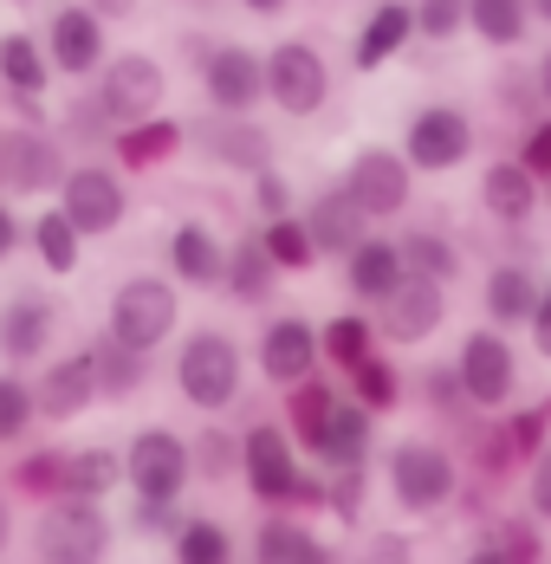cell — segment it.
Masks as SVG:
<instances>
[{
	"label": "cell",
	"mask_w": 551,
	"mask_h": 564,
	"mask_svg": "<svg viewBox=\"0 0 551 564\" xmlns=\"http://www.w3.org/2000/svg\"><path fill=\"white\" fill-rule=\"evenodd\" d=\"M383 480L402 519H435L461 500V467L441 442H396L383 454Z\"/></svg>",
	"instance_id": "6da1fadb"
},
{
	"label": "cell",
	"mask_w": 551,
	"mask_h": 564,
	"mask_svg": "<svg viewBox=\"0 0 551 564\" xmlns=\"http://www.w3.org/2000/svg\"><path fill=\"white\" fill-rule=\"evenodd\" d=\"M240 383H247V357H240V344L227 338V332H195V338H182L175 350V390L188 409H202V415H227L234 402H240Z\"/></svg>",
	"instance_id": "7a4b0ae2"
},
{
	"label": "cell",
	"mask_w": 551,
	"mask_h": 564,
	"mask_svg": "<svg viewBox=\"0 0 551 564\" xmlns=\"http://www.w3.org/2000/svg\"><path fill=\"white\" fill-rule=\"evenodd\" d=\"M117 545V525L98 500H46L33 525V558L40 564H105Z\"/></svg>",
	"instance_id": "3957f363"
},
{
	"label": "cell",
	"mask_w": 551,
	"mask_h": 564,
	"mask_svg": "<svg viewBox=\"0 0 551 564\" xmlns=\"http://www.w3.org/2000/svg\"><path fill=\"white\" fill-rule=\"evenodd\" d=\"M175 325H182V292L163 273H130L110 292V338L117 344L150 357V350H163L175 338Z\"/></svg>",
	"instance_id": "277c9868"
},
{
	"label": "cell",
	"mask_w": 551,
	"mask_h": 564,
	"mask_svg": "<svg viewBox=\"0 0 551 564\" xmlns=\"http://www.w3.org/2000/svg\"><path fill=\"white\" fill-rule=\"evenodd\" d=\"M91 78H98L91 98L105 105V117L117 130L150 123V117H163V105H169V72H163L156 53H110Z\"/></svg>",
	"instance_id": "5b68a950"
},
{
	"label": "cell",
	"mask_w": 551,
	"mask_h": 564,
	"mask_svg": "<svg viewBox=\"0 0 551 564\" xmlns=\"http://www.w3.org/2000/svg\"><path fill=\"white\" fill-rule=\"evenodd\" d=\"M454 383L467 395V409L506 415L512 395H519V350H512V338H499V332H467L461 350H454Z\"/></svg>",
	"instance_id": "8992f818"
},
{
	"label": "cell",
	"mask_w": 551,
	"mask_h": 564,
	"mask_svg": "<svg viewBox=\"0 0 551 564\" xmlns=\"http://www.w3.org/2000/svg\"><path fill=\"white\" fill-rule=\"evenodd\" d=\"M117 460H123V487L137 494V500H182L188 494V442L175 435V429H163V422H150V429H137L123 448H117Z\"/></svg>",
	"instance_id": "52a82bcc"
},
{
	"label": "cell",
	"mask_w": 551,
	"mask_h": 564,
	"mask_svg": "<svg viewBox=\"0 0 551 564\" xmlns=\"http://www.w3.org/2000/svg\"><path fill=\"white\" fill-rule=\"evenodd\" d=\"M260 78H267V105L285 117H318L331 105V65L312 40H279L273 53H260Z\"/></svg>",
	"instance_id": "ba28073f"
},
{
	"label": "cell",
	"mask_w": 551,
	"mask_h": 564,
	"mask_svg": "<svg viewBox=\"0 0 551 564\" xmlns=\"http://www.w3.org/2000/svg\"><path fill=\"white\" fill-rule=\"evenodd\" d=\"M474 117L461 111V105H422V111L409 117V130H402V163L409 175H447L461 170L467 156H474Z\"/></svg>",
	"instance_id": "9c48e42d"
},
{
	"label": "cell",
	"mask_w": 551,
	"mask_h": 564,
	"mask_svg": "<svg viewBox=\"0 0 551 564\" xmlns=\"http://www.w3.org/2000/svg\"><path fill=\"white\" fill-rule=\"evenodd\" d=\"M58 215L72 221L78 240H105V234H117L123 215H130L123 175L105 170V163H78V170H65V182H58Z\"/></svg>",
	"instance_id": "30bf717a"
},
{
	"label": "cell",
	"mask_w": 551,
	"mask_h": 564,
	"mask_svg": "<svg viewBox=\"0 0 551 564\" xmlns=\"http://www.w3.org/2000/svg\"><path fill=\"white\" fill-rule=\"evenodd\" d=\"M337 188L350 195V208H357L364 221H396V215L415 202V175H409V163H402L396 150H383V143H364V150L350 156V170H344Z\"/></svg>",
	"instance_id": "8fae6325"
},
{
	"label": "cell",
	"mask_w": 551,
	"mask_h": 564,
	"mask_svg": "<svg viewBox=\"0 0 551 564\" xmlns=\"http://www.w3.org/2000/svg\"><path fill=\"white\" fill-rule=\"evenodd\" d=\"M377 338L396 344V350H415V344H429L447 325V285L435 280H415V273H402V280L389 285L383 299H377Z\"/></svg>",
	"instance_id": "7c38bea8"
},
{
	"label": "cell",
	"mask_w": 551,
	"mask_h": 564,
	"mask_svg": "<svg viewBox=\"0 0 551 564\" xmlns=\"http://www.w3.org/2000/svg\"><path fill=\"white\" fill-rule=\"evenodd\" d=\"M58 182H65V143L46 123L0 130V188H13V195H58Z\"/></svg>",
	"instance_id": "4fadbf2b"
},
{
	"label": "cell",
	"mask_w": 551,
	"mask_h": 564,
	"mask_svg": "<svg viewBox=\"0 0 551 564\" xmlns=\"http://www.w3.org/2000/svg\"><path fill=\"white\" fill-rule=\"evenodd\" d=\"M195 78H202V98H208L215 117H253L267 105V78H260V53L253 46H227L220 40Z\"/></svg>",
	"instance_id": "5bb4252c"
},
{
	"label": "cell",
	"mask_w": 551,
	"mask_h": 564,
	"mask_svg": "<svg viewBox=\"0 0 551 564\" xmlns=\"http://www.w3.org/2000/svg\"><path fill=\"white\" fill-rule=\"evenodd\" d=\"M182 143H195L220 170H240V175L273 170V137L253 117H202V123H182Z\"/></svg>",
	"instance_id": "9a60e30c"
},
{
	"label": "cell",
	"mask_w": 551,
	"mask_h": 564,
	"mask_svg": "<svg viewBox=\"0 0 551 564\" xmlns=\"http://www.w3.org/2000/svg\"><path fill=\"white\" fill-rule=\"evenodd\" d=\"M240 474H247V494H253L260 507H279V500H285V487H292V474H299V448L285 442L279 422H253V429L240 435Z\"/></svg>",
	"instance_id": "2e32d148"
},
{
	"label": "cell",
	"mask_w": 551,
	"mask_h": 564,
	"mask_svg": "<svg viewBox=\"0 0 551 564\" xmlns=\"http://www.w3.org/2000/svg\"><path fill=\"white\" fill-rule=\"evenodd\" d=\"M253 364H260V377H267V383H279V390H292V383L318 377V325H305L299 312L273 318V325L260 332Z\"/></svg>",
	"instance_id": "e0dca14e"
},
{
	"label": "cell",
	"mask_w": 551,
	"mask_h": 564,
	"mask_svg": "<svg viewBox=\"0 0 551 564\" xmlns=\"http://www.w3.org/2000/svg\"><path fill=\"white\" fill-rule=\"evenodd\" d=\"M58 338V305L46 292H13L7 299V312H0V357L13 364V370H26V364H40Z\"/></svg>",
	"instance_id": "ac0fdd59"
},
{
	"label": "cell",
	"mask_w": 551,
	"mask_h": 564,
	"mask_svg": "<svg viewBox=\"0 0 551 564\" xmlns=\"http://www.w3.org/2000/svg\"><path fill=\"white\" fill-rule=\"evenodd\" d=\"M40 53H46V65L65 72V78H91V72L110 58V46H105V26L72 0V7H58V13H53V26H46V46H40Z\"/></svg>",
	"instance_id": "d6986e66"
},
{
	"label": "cell",
	"mask_w": 551,
	"mask_h": 564,
	"mask_svg": "<svg viewBox=\"0 0 551 564\" xmlns=\"http://www.w3.org/2000/svg\"><path fill=\"white\" fill-rule=\"evenodd\" d=\"M78 364H85V377H91V395H98V402H130V395L150 383V357L130 350V344H117L110 332L85 344Z\"/></svg>",
	"instance_id": "ffe728a7"
},
{
	"label": "cell",
	"mask_w": 551,
	"mask_h": 564,
	"mask_svg": "<svg viewBox=\"0 0 551 564\" xmlns=\"http://www.w3.org/2000/svg\"><path fill=\"white\" fill-rule=\"evenodd\" d=\"M26 390H33V422H78V415L98 402L78 357H53V364L40 370V383H26Z\"/></svg>",
	"instance_id": "44dd1931"
},
{
	"label": "cell",
	"mask_w": 551,
	"mask_h": 564,
	"mask_svg": "<svg viewBox=\"0 0 551 564\" xmlns=\"http://www.w3.org/2000/svg\"><path fill=\"white\" fill-rule=\"evenodd\" d=\"M480 208H487V221H499V227H526L539 215V175L519 170L512 156L487 163V175H480Z\"/></svg>",
	"instance_id": "7402d4cb"
},
{
	"label": "cell",
	"mask_w": 551,
	"mask_h": 564,
	"mask_svg": "<svg viewBox=\"0 0 551 564\" xmlns=\"http://www.w3.org/2000/svg\"><path fill=\"white\" fill-rule=\"evenodd\" d=\"M220 260H227V247H220V234L208 221H182L175 234H169V273H175V285L215 292L220 285Z\"/></svg>",
	"instance_id": "603a6c76"
},
{
	"label": "cell",
	"mask_w": 551,
	"mask_h": 564,
	"mask_svg": "<svg viewBox=\"0 0 551 564\" xmlns=\"http://www.w3.org/2000/svg\"><path fill=\"white\" fill-rule=\"evenodd\" d=\"M220 292H227L234 305H267L279 292V267L267 260L260 234H240V240L227 247V260H220Z\"/></svg>",
	"instance_id": "cb8c5ba5"
},
{
	"label": "cell",
	"mask_w": 551,
	"mask_h": 564,
	"mask_svg": "<svg viewBox=\"0 0 551 564\" xmlns=\"http://www.w3.org/2000/svg\"><path fill=\"white\" fill-rule=\"evenodd\" d=\"M299 221H305V234H312L318 260H344V253H350V247L370 234V221L350 208V195H344V188H325V195H318V202H312Z\"/></svg>",
	"instance_id": "d4e9b609"
},
{
	"label": "cell",
	"mask_w": 551,
	"mask_h": 564,
	"mask_svg": "<svg viewBox=\"0 0 551 564\" xmlns=\"http://www.w3.org/2000/svg\"><path fill=\"white\" fill-rule=\"evenodd\" d=\"M370 448H377V415H364L350 395H337L325 442H318V460L325 467H370Z\"/></svg>",
	"instance_id": "484cf974"
},
{
	"label": "cell",
	"mask_w": 551,
	"mask_h": 564,
	"mask_svg": "<svg viewBox=\"0 0 551 564\" xmlns=\"http://www.w3.org/2000/svg\"><path fill=\"white\" fill-rule=\"evenodd\" d=\"M396 280H402V253H396L389 234H364V240L344 253V285H350L364 305H377Z\"/></svg>",
	"instance_id": "4316f807"
},
{
	"label": "cell",
	"mask_w": 551,
	"mask_h": 564,
	"mask_svg": "<svg viewBox=\"0 0 551 564\" xmlns=\"http://www.w3.org/2000/svg\"><path fill=\"white\" fill-rule=\"evenodd\" d=\"M461 26H467L480 46H494V53H512V46L532 40L526 0H461Z\"/></svg>",
	"instance_id": "83f0119b"
},
{
	"label": "cell",
	"mask_w": 551,
	"mask_h": 564,
	"mask_svg": "<svg viewBox=\"0 0 551 564\" xmlns=\"http://www.w3.org/2000/svg\"><path fill=\"white\" fill-rule=\"evenodd\" d=\"M539 299H545V292H539V273H532V267H519V260H499L494 273H487V292H480L487 318L506 325V332H512V325H526Z\"/></svg>",
	"instance_id": "f1b7e54d"
},
{
	"label": "cell",
	"mask_w": 551,
	"mask_h": 564,
	"mask_svg": "<svg viewBox=\"0 0 551 564\" xmlns=\"http://www.w3.org/2000/svg\"><path fill=\"white\" fill-rule=\"evenodd\" d=\"M253 564H331V552L318 545V532L292 512H273L253 532Z\"/></svg>",
	"instance_id": "f546056e"
},
{
	"label": "cell",
	"mask_w": 551,
	"mask_h": 564,
	"mask_svg": "<svg viewBox=\"0 0 551 564\" xmlns=\"http://www.w3.org/2000/svg\"><path fill=\"white\" fill-rule=\"evenodd\" d=\"M409 33H415L409 0H383V7L364 20V33H357V46H350V65H357V72H377V65H389V58L409 46Z\"/></svg>",
	"instance_id": "4dcf8cb0"
},
{
	"label": "cell",
	"mask_w": 551,
	"mask_h": 564,
	"mask_svg": "<svg viewBox=\"0 0 551 564\" xmlns=\"http://www.w3.org/2000/svg\"><path fill=\"white\" fill-rule=\"evenodd\" d=\"M117 487H123V460H117V448L91 442V448L65 454V494H58V500H98V507H105Z\"/></svg>",
	"instance_id": "1f68e13d"
},
{
	"label": "cell",
	"mask_w": 551,
	"mask_h": 564,
	"mask_svg": "<svg viewBox=\"0 0 551 564\" xmlns=\"http://www.w3.org/2000/svg\"><path fill=\"white\" fill-rule=\"evenodd\" d=\"M331 409H337V390H331V383H318V377L292 383V390H285V442H292V448H305V454H318Z\"/></svg>",
	"instance_id": "d6a6232c"
},
{
	"label": "cell",
	"mask_w": 551,
	"mask_h": 564,
	"mask_svg": "<svg viewBox=\"0 0 551 564\" xmlns=\"http://www.w3.org/2000/svg\"><path fill=\"white\" fill-rule=\"evenodd\" d=\"M396 253H402V273H415V280H435V285L461 280V247L441 227H409L396 240Z\"/></svg>",
	"instance_id": "836d02e7"
},
{
	"label": "cell",
	"mask_w": 551,
	"mask_h": 564,
	"mask_svg": "<svg viewBox=\"0 0 551 564\" xmlns=\"http://www.w3.org/2000/svg\"><path fill=\"white\" fill-rule=\"evenodd\" d=\"M0 85L13 98H40L53 85V65L40 53V33H0Z\"/></svg>",
	"instance_id": "e575fe53"
},
{
	"label": "cell",
	"mask_w": 551,
	"mask_h": 564,
	"mask_svg": "<svg viewBox=\"0 0 551 564\" xmlns=\"http://www.w3.org/2000/svg\"><path fill=\"white\" fill-rule=\"evenodd\" d=\"M20 240L40 253V267H46V273H58V280H65V273H78V253H85V240L72 234V221H65L58 208H40V221L20 227Z\"/></svg>",
	"instance_id": "d590c367"
},
{
	"label": "cell",
	"mask_w": 551,
	"mask_h": 564,
	"mask_svg": "<svg viewBox=\"0 0 551 564\" xmlns=\"http://www.w3.org/2000/svg\"><path fill=\"white\" fill-rule=\"evenodd\" d=\"M110 150H117L130 170H156V163H169V156L182 150V123H169V117L130 123V130H117V137H110Z\"/></svg>",
	"instance_id": "8d00e7d4"
},
{
	"label": "cell",
	"mask_w": 551,
	"mask_h": 564,
	"mask_svg": "<svg viewBox=\"0 0 551 564\" xmlns=\"http://www.w3.org/2000/svg\"><path fill=\"white\" fill-rule=\"evenodd\" d=\"M7 494H26L33 507H46L65 494V448H33L13 460V474H7Z\"/></svg>",
	"instance_id": "74e56055"
},
{
	"label": "cell",
	"mask_w": 551,
	"mask_h": 564,
	"mask_svg": "<svg viewBox=\"0 0 551 564\" xmlns=\"http://www.w3.org/2000/svg\"><path fill=\"white\" fill-rule=\"evenodd\" d=\"M318 357L337 364V370H357L364 357H377V325L357 318V312H337L325 332H318Z\"/></svg>",
	"instance_id": "f35d334b"
},
{
	"label": "cell",
	"mask_w": 551,
	"mask_h": 564,
	"mask_svg": "<svg viewBox=\"0 0 551 564\" xmlns=\"http://www.w3.org/2000/svg\"><path fill=\"white\" fill-rule=\"evenodd\" d=\"M169 545H175V564H234V532L220 519H182Z\"/></svg>",
	"instance_id": "ab89813d"
},
{
	"label": "cell",
	"mask_w": 551,
	"mask_h": 564,
	"mask_svg": "<svg viewBox=\"0 0 551 564\" xmlns=\"http://www.w3.org/2000/svg\"><path fill=\"white\" fill-rule=\"evenodd\" d=\"M260 247H267V260H273L279 273H312V267H318V247H312V234H305V221H299V215H279V221H267Z\"/></svg>",
	"instance_id": "60d3db41"
},
{
	"label": "cell",
	"mask_w": 551,
	"mask_h": 564,
	"mask_svg": "<svg viewBox=\"0 0 551 564\" xmlns=\"http://www.w3.org/2000/svg\"><path fill=\"white\" fill-rule=\"evenodd\" d=\"M350 402H357L364 415H389V409L402 402V377H396V364H389V357H364V364L350 370Z\"/></svg>",
	"instance_id": "b9f144b4"
},
{
	"label": "cell",
	"mask_w": 551,
	"mask_h": 564,
	"mask_svg": "<svg viewBox=\"0 0 551 564\" xmlns=\"http://www.w3.org/2000/svg\"><path fill=\"white\" fill-rule=\"evenodd\" d=\"M494 98H499V111L506 117H519L526 130H539V123H545V72H539V65L506 72V78L494 85Z\"/></svg>",
	"instance_id": "7bdbcfd3"
},
{
	"label": "cell",
	"mask_w": 551,
	"mask_h": 564,
	"mask_svg": "<svg viewBox=\"0 0 551 564\" xmlns=\"http://www.w3.org/2000/svg\"><path fill=\"white\" fill-rule=\"evenodd\" d=\"M188 474H202V480H234L240 474V435H227V429H202L195 435V448H188Z\"/></svg>",
	"instance_id": "ee69618b"
},
{
	"label": "cell",
	"mask_w": 551,
	"mask_h": 564,
	"mask_svg": "<svg viewBox=\"0 0 551 564\" xmlns=\"http://www.w3.org/2000/svg\"><path fill=\"white\" fill-rule=\"evenodd\" d=\"M364 494H370V467H331L325 512L344 519V525H357V519H364Z\"/></svg>",
	"instance_id": "f6af8a7d"
},
{
	"label": "cell",
	"mask_w": 551,
	"mask_h": 564,
	"mask_svg": "<svg viewBox=\"0 0 551 564\" xmlns=\"http://www.w3.org/2000/svg\"><path fill=\"white\" fill-rule=\"evenodd\" d=\"M65 130H72V143H85V150H110V137H117V123L105 117V105H98L91 91H78V98L65 105Z\"/></svg>",
	"instance_id": "bcb514c9"
},
{
	"label": "cell",
	"mask_w": 551,
	"mask_h": 564,
	"mask_svg": "<svg viewBox=\"0 0 551 564\" xmlns=\"http://www.w3.org/2000/svg\"><path fill=\"white\" fill-rule=\"evenodd\" d=\"M422 402L435 409L441 422H467L474 409H467V395L454 383V364H435V370H422Z\"/></svg>",
	"instance_id": "7dc6e473"
},
{
	"label": "cell",
	"mask_w": 551,
	"mask_h": 564,
	"mask_svg": "<svg viewBox=\"0 0 551 564\" xmlns=\"http://www.w3.org/2000/svg\"><path fill=\"white\" fill-rule=\"evenodd\" d=\"M33 429V390L20 377H0V448Z\"/></svg>",
	"instance_id": "c3c4849f"
},
{
	"label": "cell",
	"mask_w": 551,
	"mask_h": 564,
	"mask_svg": "<svg viewBox=\"0 0 551 564\" xmlns=\"http://www.w3.org/2000/svg\"><path fill=\"white\" fill-rule=\"evenodd\" d=\"M182 519H188L182 500H137V507H130V532H143V539H175Z\"/></svg>",
	"instance_id": "681fc988"
},
{
	"label": "cell",
	"mask_w": 551,
	"mask_h": 564,
	"mask_svg": "<svg viewBox=\"0 0 551 564\" xmlns=\"http://www.w3.org/2000/svg\"><path fill=\"white\" fill-rule=\"evenodd\" d=\"M409 20H415L422 40H454L461 33V0H415Z\"/></svg>",
	"instance_id": "f907efd6"
},
{
	"label": "cell",
	"mask_w": 551,
	"mask_h": 564,
	"mask_svg": "<svg viewBox=\"0 0 551 564\" xmlns=\"http://www.w3.org/2000/svg\"><path fill=\"white\" fill-rule=\"evenodd\" d=\"M247 182H253V208H260L267 221H279V215H292V182H285L279 170H253Z\"/></svg>",
	"instance_id": "816d5d0a"
},
{
	"label": "cell",
	"mask_w": 551,
	"mask_h": 564,
	"mask_svg": "<svg viewBox=\"0 0 551 564\" xmlns=\"http://www.w3.org/2000/svg\"><path fill=\"white\" fill-rule=\"evenodd\" d=\"M279 507L292 512V519L325 512V474H292V487H285V500H279Z\"/></svg>",
	"instance_id": "f5cc1de1"
},
{
	"label": "cell",
	"mask_w": 551,
	"mask_h": 564,
	"mask_svg": "<svg viewBox=\"0 0 551 564\" xmlns=\"http://www.w3.org/2000/svg\"><path fill=\"white\" fill-rule=\"evenodd\" d=\"M357 564H415V545H409L402 532H383V539H370V545L357 552Z\"/></svg>",
	"instance_id": "db71d44e"
},
{
	"label": "cell",
	"mask_w": 551,
	"mask_h": 564,
	"mask_svg": "<svg viewBox=\"0 0 551 564\" xmlns=\"http://www.w3.org/2000/svg\"><path fill=\"white\" fill-rule=\"evenodd\" d=\"M78 7H85L98 26H117V20H130V13H137V0H78Z\"/></svg>",
	"instance_id": "11a10c76"
},
{
	"label": "cell",
	"mask_w": 551,
	"mask_h": 564,
	"mask_svg": "<svg viewBox=\"0 0 551 564\" xmlns=\"http://www.w3.org/2000/svg\"><path fill=\"white\" fill-rule=\"evenodd\" d=\"M461 564H539V552H519V558H512V552H494V545H474Z\"/></svg>",
	"instance_id": "9f6ffc18"
},
{
	"label": "cell",
	"mask_w": 551,
	"mask_h": 564,
	"mask_svg": "<svg viewBox=\"0 0 551 564\" xmlns=\"http://www.w3.org/2000/svg\"><path fill=\"white\" fill-rule=\"evenodd\" d=\"M13 253H20V215L0 202V260H13Z\"/></svg>",
	"instance_id": "6f0895ef"
},
{
	"label": "cell",
	"mask_w": 551,
	"mask_h": 564,
	"mask_svg": "<svg viewBox=\"0 0 551 564\" xmlns=\"http://www.w3.org/2000/svg\"><path fill=\"white\" fill-rule=\"evenodd\" d=\"M545 163H551V150H545V123H539V130H532V143H526V163H519V170H532L539 182H545Z\"/></svg>",
	"instance_id": "680465c9"
},
{
	"label": "cell",
	"mask_w": 551,
	"mask_h": 564,
	"mask_svg": "<svg viewBox=\"0 0 551 564\" xmlns=\"http://www.w3.org/2000/svg\"><path fill=\"white\" fill-rule=\"evenodd\" d=\"M215 46H220V40H208V33H182V58H188L195 72L208 65V53H215Z\"/></svg>",
	"instance_id": "91938a15"
},
{
	"label": "cell",
	"mask_w": 551,
	"mask_h": 564,
	"mask_svg": "<svg viewBox=\"0 0 551 564\" xmlns=\"http://www.w3.org/2000/svg\"><path fill=\"white\" fill-rule=\"evenodd\" d=\"M7 545H13V494L0 487V558H7Z\"/></svg>",
	"instance_id": "94428289"
},
{
	"label": "cell",
	"mask_w": 551,
	"mask_h": 564,
	"mask_svg": "<svg viewBox=\"0 0 551 564\" xmlns=\"http://www.w3.org/2000/svg\"><path fill=\"white\" fill-rule=\"evenodd\" d=\"M240 7H247V13H260V20H273V13H285V7H292V0H240Z\"/></svg>",
	"instance_id": "6125c7cd"
},
{
	"label": "cell",
	"mask_w": 551,
	"mask_h": 564,
	"mask_svg": "<svg viewBox=\"0 0 551 564\" xmlns=\"http://www.w3.org/2000/svg\"><path fill=\"white\" fill-rule=\"evenodd\" d=\"M13 7H33V0H13Z\"/></svg>",
	"instance_id": "be15d7a7"
},
{
	"label": "cell",
	"mask_w": 551,
	"mask_h": 564,
	"mask_svg": "<svg viewBox=\"0 0 551 564\" xmlns=\"http://www.w3.org/2000/svg\"><path fill=\"white\" fill-rule=\"evenodd\" d=\"M331 564H337V558H331Z\"/></svg>",
	"instance_id": "e7e4bbea"
}]
</instances>
